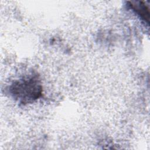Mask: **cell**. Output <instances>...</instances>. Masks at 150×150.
<instances>
[{
  "label": "cell",
  "instance_id": "1",
  "mask_svg": "<svg viewBox=\"0 0 150 150\" xmlns=\"http://www.w3.org/2000/svg\"><path fill=\"white\" fill-rule=\"evenodd\" d=\"M12 94L21 102L26 103L38 98L41 94L42 87L35 77L22 79L12 85Z\"/></svg>",
  "mask_w": 150,
  "mask_h": 150
},
{
  "label": "cell",
  "instance_id": "2",
  "mask_svg": "<svg viewBox=\"0 0 150 150\" xmlns=\"http://www.w3.org/2000/svg\"><path fill=\"white\" fill-rule=\"evenodd\" d=\"M129 5L132 8V9L140 16V18L144 19L148 23H149V13L148 5H145L144 2L140 1L129 2Z\"/></svg>",
  "mask_w": 150,
  "mask_h": 150
}]
</instances>
